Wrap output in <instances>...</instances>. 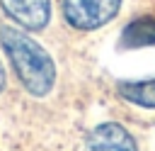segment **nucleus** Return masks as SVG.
Instances as JSON below:
<instances>
[{"instance_id": "5", "label": "nucleus", "mask_w": 155, "mask_h": 151, "mask_svg": "<svg viewBox=\"0 0 155 151\" xmlns=\"http://www.w3.org/2000/svg\"><path fill=\"white\" fill-rule=\"evenodd\" d=\"M121 46H126V49L155 46V17L133 19V22L124 29V34H121Z\"/></svg>"}, {"instance_id": "1", "label": "nucleus", "mask_w": 155, "mask_h": 151, "mask_svg": "<svg viewBox=\"0 0 155 151\" xmlns=\"http://www.w3.org/2000/svg\"><path fill=\"white\" fill-rule=\"evenodd\" d=\"M0 41L5 46V54L10 56V63L17 73V78L22 80V85L36 95L44 97L56 80V66L53 58L22 29L17 27H2L0 29Z\"/></svg>"}, {"instance_id": "7", "label": "nucleus", "mask_w": 155, "mask_h": 151, "mask_svg": "<svg viewBox=\"0 0 155 151\" xmlns=\"http://www.w3.org/2000/svg\"><path fill=\"white\" fill-rule=\"evenodd\" d=\"M5 88V71H2V66H0V90Z\"/></svg>"}, {"instance_id": "6", "label": "nucleus", "mask_w": 155, "mask_h": 151, "mask_svg": "<svg viewBox=\"0 0 155 151\" xmlns=\"http://www.w3.org/2000/svg\"><path fill=\"white\" fill-rule=\"evenodd\" d=\"M119 93H121L124 100H128V102H133L138 107H155V78L121 83Z\"/></svg>"}, {"instance_id": "3", "label": "nucleus", "mask_w": 155, "mask_h": 151, "mask_svg": "<svg viewBox=\"0 0 155 151\" xmlns=\"http://www.w3.org/2000/svg\"><path fill=\"white\" fill-rule=\"evenodd\" d=\"M2 10L29 32H39L51 19V0H0Z\"/></svg>"}, {"instance_id": "2", "label": "nucleus", "mask_w": 155, "mask_h": 151, "mask_svg": "<svg viewBox=\"0 0 155 151\" xmlns=\"http://www.w3.org/2000/svg\"><path fill=\"white\" fill-rule=\"evenodd\" d=\"M121 0H63V15L75 29H97L116 17Z\"/></svg>"}, {"instance_id": "4", "label": "nucleus", "mask_w": 155, "mask_h": 151, "mask_svg": "<svg viewBox=\"0 0 155 151\" xmlns=\"http://www.w3.org/2000/svg\"><path fill=\"white\" fill-rule=\"evenodd\" d=\"M85 151H138L133 136L116 122H104L97 124L87 139H85Z\"/></svg>"}]
</instances>
